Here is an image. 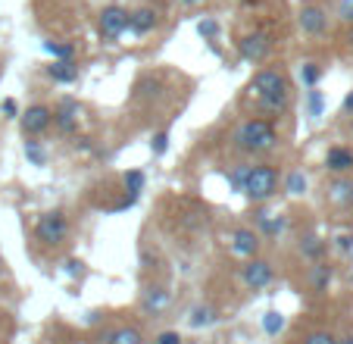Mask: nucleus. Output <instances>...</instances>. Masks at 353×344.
Returning a JSON list of instances; mask_svg holds the SVG:
<instances>
[{
  "label": "nucleus",
  "instance_id": "nucleus-1",
  "mask_svg": "<svg viewBox=\"0 0 353 344\" xmlns=\"http://www.w3.org/2000/svg\"><path fill=\"white\" fill-rule=\"evenodd\" d=\"M279 144V128L272 126V120H247L234 132V147L244 153H269Z\"/></svg>",
  "mask_w": 353,
  "mask_h": 344
},
{
  "label": "nucleus",
  "instance_id": "nucleus-2",
  "mask_svg": "<svg viewBox=\"0 0 353 344\" xmlns=\"http://www.w3.org/2000/svg\"><path fill=\"white\" fill-rule=\"evenodd\" d=\"M279 169L269 163H260V166H250V172H247L244 179V188H241V194H244L250 204H266L269 198H275V191H279Z\"/></svg>",
  "mask_w": 353,
  "mask_h": 344
},
{
  "label": "nucleus",
  "instance_id": "nucleus-3",
  "mask_svg": "<svg viewBox=\"0 0 353 344\" xmlns=\"http://www.w3.org/2000/svg\"><path fill=\"white\" fill-rule=\"evenodd\" d=\"M34 238H38L44 247H60L63 241L69 238L66 213L50 210V213H44V216H38V222H34Z\"/></svg>",
  "mask_w": 353,
  "mask_h": 344
},
{
  "label": "nucleus",
  "instance_id": "nucleus-4",
  "mask_svg": "<svg viewBox=\"0 0 353 344\" xmlns=\"http://www.w3.org/2000/svg\"><path fill=\"white\" fill-rule=\"evenodd\" d=\"M247 94L254 100H263V97H269V94H291V82H288V75L281 73V69L269 66V69H260V73L250 79Z\"/></svg>",
  "mask_w": 353,
  "mask_h": 344
},
{
  "label": "nucleus",
  "instance_id": "nucleus-5",
  "mask_svg": "<svg viewBox=\"0 0 353 344\" xmlns=\"http://www.w3.org/2000/svg\"><path fill=\"white\" fill-rule=\"evenodd\" d=\"M97 32L103 41H119L122 35L128 32V10L125 7H116V3H110V7L100 10L97 16Z\"/></svg>",
  "mask_w": 353,
  "mask_h": 344
},
{
  "label": "nucleus",
  "instance_id": "nucleus-6",
  "mask_svg": "<svg viewBox=\"0 0 353 344\" xmlns=\"http://www.w3.org/2000/svg\"><path fill=\"white\" fill-rule=\"evenodd\" d=\"M238 53H241V60H247V63H263L272 53V35L269 32H250V35H244V38L238 41Z\"/></svg>",
  "mask_w": 353,
  "mask_h": 344
},
{
  "label": "nucleus",
  "instance_id": "nucleus-7",
  "mask_svg": "<svg viewBox=\"0 0 353 344\" xmlns=\"http://www.w3.org/2000/svg\"><path fill=\"white\" fill-rule=\"evenodd\" d=\"M19 122H22L26 138H38V135H44L47 128L54 126V110H50V106H44V104L28 106V113H22Z\"/></svg>",
  "mask_w": 353,
  "mask_h": 344
},
{
  "label": "nucleus",
  "instance_id": "nucleus-8",
  "mask_svg": "<svg viewBox=\"0 0 353 344\" xmlns=\"http://www.w3.org/2000/svg\"><path fill=\"white\" fill-rule=\"evenodd\" d=\"M79 120H81L79 100L63 97L60 104H57V110H54V128L60 135H75V132H79Z\"/></svg>",
  "mask_w": 353,
  "mask_h": 344
},
{
  "label": "nucleus",
  "instance_id": "nucleus-9",
  "mask_svg": "<svg viewBox=\"0 0 353 344\" xmlns=\"http://www.w3.org/2000/svg\"><path fill=\"white\" fill-rule=\"evenodd\" d=\"M225 241H228V251H232L234 257L254 260L256 254H260V235H256L254 229H234Z\"/></svg>",
  "mask_w": 353,
  "mask_h": 344
},
{
  "label": "nucleus",
  "instance_id": "nucleus-10",
  "mask_svg": "<svg viewBox=\"0 0 353 344\" xmlns=\"http://www.w3.org/2000/svg\"><path fill=\"white\" fill-rule=\"evenodd\" d=\"M272 278H275V269H272V263H269V260H260V257L247 260L244 285L250 288V292H263L266 285H272Z\"/></svg>",
  "mask_w": 353,
  "mask_h": 344
},
{
  "label": "nucleus",
  "instance_id": "nucleus-11",
  "mask_svg": "<svg viewBox=\"0 0 353 344\" xmlns=\"http://www.w3.org/2000/svg\"><path fill=\"white\" fill-rule=\"evenodd\" d=\"M300 28H303V35H313V38L325 35V28H328L325 10L316 7V3H307V7L300 10Z\"/></svg>",
  "mask_w": 353,
  "mask_h": 344
},
{
  "label": "nucleus",
  "instance_id": "nucleus-12",
  "mask_svg": "<svg viewBox=\"0 0 353 344\" xmlns=\"http://www.w3.org/2000/svg\"><path fill=\"white\" fill-rule=\"evenodd\" d=\"M256 229H260L266 238H279L281 232L288 229V216H281V213H266V210H256Z\"/></svg>",
  "mask_w": 353,
  "mask_h": 344
},
{
  "label": "nucleus",
  "instance_id": "nucleus-13",
  "mask_svg": "<svg viewBox=\"0 0 353 344\" xmlns=\"http://www.w3.org/2000/svg\"><path fill=\"white\" fill-rule=\"evenodd\" d=\"M157 13L150 7H141V10H132L128 13V32H134V35H150L157 28Z\"/></svg>",
  "mask_w": 353,
  "mask_h": 344
},
{
  "label": "nucleus",
  "instance_id": "nucleus-14",
  "mask_svg": "<svg viewBox=\"0 0 353 344\" xmlns=\"http://www.w3.org/2000/svg\"><path fill=\"white\" fill-rule=\"evenodd\" d=\"M332 276H334V269H332V263H325V260H319V263H313L310 266V288H313V294H325L328 292V285H332Z\"/></svg>",
  "mask_w": 353,
  "mask_h": 344
},
{
  "label": "nucleus",
  "instance_id": "nucleus-15",
  "mask_svg": "<svg viewBox=\"0 0 353 344\" xmlns=\"http://www.w3.org/2000/svg\"><path fill=\"white\" fill-rule=\"evenodd\" d=\"M325 166H328L332 172H350V169H353V151H350V147H341V144L328 147Z\"/></svg>",
  "mask_w": 353,
  "mask_h": 344
},
{
  "label": "nucleus",
  "instance_id": "nucleus-16",
  "mask_svg": "<svg viewBox=\"0 0 353 344\" xmlns=\"http://www.w3.org/2000/svg\"><path fill=\"white\" fill-rule=\"evenodd\" d=\"M47 75H50L57 85H72V82L79 79V66H75V60H54L47 66Z\"/></svg>",
  "mask_w": 353,
  "mask_h": 344
},
{
  "label": "nucleus",
  "instance_id": "nucleus-17",
  "mask_svg": "<svg viewBox=\"0 0 353 344\" xmlns=\"http://www.w3.org/2000/svg\"><path fill=\"white\" fill-rule=\"evenodd\" d=\"M141 307H144V313H163L169 307V292L166 288H160V285H157V288H147L144 292V298H141Z\"/></svg>",
  "mask_w": 353,
  "mask_h": 344
},
{
  "label": "nucleus",
  "instance_id": "nucleus-18",
  "mask_svg": "<svg viewBox=\"0 0 353 344\" xmlns=\"http://www.w3.org/2000/svg\"><path fill=\"white\" fill-rule=\"evenodd\" d=\"M103 344H144V335L134 325H119L103 335Z\"/></svg>",
  "mask_w": 353,
  "mask_h": 344
},
{
  "label": "nucleus",
  "instance_id": "nucleus-19",
  "mask_svg": "<svg viewBox=\"0 0 353 344\" xmlns=\"http://www.w3.org/2000/svg\"><path fill=\"white\" fill-rule=\"evenodd\" d=\"M256 106H260L266 116H285V113L291 110V94H269V97L256 100Z\"/></svg>",
  "mask_w": 353,
  "mask_h": 344
},
{
  "label": "nucleus",
  "instance_id": "nucleus-20",
  "mask_svg": "<svg viewBox=\"0 0 353 344\" xmlns=\"http://www.w3.org/2000/svg\"><path fill=\"white\" fill-rule=\"evenodd\" d=\"M300 254L307 260H313V263H319V260L325 257V241H322L319 235H303V238H300Z\"/></svg>",
  "mask_w": 353,
  "mask_h": 344
},
{
  "label": "nucleus",
  "instance_id": "nucleus-21",
  "mask_svg": "<svg viewBox=\"0 0 353 344\" xmlns=\"http://www.w3.org/2000/svg\"><path fill=\"white\" fill-rule=\"evenodd\" d=\"M328 198H332V204H338V207L353 204V185L350 182H344V179L332 182V185H328Z\"/></svg>",
  "mask_w": 353,
  "mask_h": 344
},
{
  "label": "nucleus",
  "instance_id": "nucleus-22",
  "mask_svg": "<svg viewBox=\"0 0 353 344\" xmlns=\"http://www.w3.org/2000/svg\"><path fill=\"white\" fill-rule=\"evenodd\" d=\"M44 50L54 60H75V44H69V41H44Z\"/></svg>",
  "mask_w": 353,
  "mask_h": 344
},
{
  "label": "nucleus",
  "instance_id": "nucleus-23",
  "mask_svg": "<svg viewBox=\"0 0 353 344\" xmlns=\"http://www.w3.org/2000/svg\"><path fill=\"white\" fill-rule=\"evenodd\" d=\"M188 323H191V329H207V325L216 323V310L213 307H194Z\"/></svg>",
  "mask_w": 353,
  "mask_h": 344
},
{
  "label": "nucleus",
  "instance_id": "nucleus-24",
  "mask_svg": "<svg viewBox=\"0 0 353 344\" xmlns=\"http://www.w3.org/2000/svg\"><path fill=\"white\" fill-rule=\"evenodd\" d=\"M144 172L141 169H128L125 179H122V185H125V194L128 198H141V191H144Z\"/></svg>",
  "mask_w": 353,
  "mask_h": 344
},
{
  "label": "nucleus",
  "instance_id": "nucleus-25",
  "mask_svg": "<svg viewBox=\"0 0 353 344\" xmlns=\"http://www.w3.org/2000/svg\"><path fill=\"white\" fill-rule=\"evenodd\" d=\"M160 88H163V82H160V79H154V75H147V79H141L138 85H134V97H138V100L157 97V94H160Z\"/></svg>",
  "mask_w": 353,
  "mask_h": 344
},
{
  "label": "nucleus",
  "instance_id": "nucleus-26",
  "mask_svg": "<svg viewBox=\"0 0 353 344\" xmlns=\"http://www.w3.org/2000/svg\"><path fill=\"white\" fill-rule=\"evenodd\" d=\"M322 113H325V97H322V91L310 88L307 91V116L310 120H319Z\"/></svg>",
  "mask_w": 353,
  "mask_h": 344
},
{
  "label": "nucleus",
  "instance_id": "nucleus-27",
  "mask_svg": "<svg viewBox=\"0 0 353 344\" xmlns=\"http://www.w3.org/2000/svg\"><path fill=\"white\" fill-rule=\"evenodd\" d=\"M281 329H285V316H281V313H275V310L263 313V332H266V335L275 338Z\"/></svg>",
  "mask_w": 353,
  "mask_h": 344
},
{
  "label": "nucleus",
  "instance_id": "nucleus-28",
  "mask_svg": "<svg viewBox=\"0 0 353 344\" xmlns=\"http://www.w3.org/2000/svg\"><path fill=\"white\" fill-rule=\"evenodd\" d=\"M319 79H322V66L319 63H303V69H300V82L307 88H316L319 85Z\"/></svg>",
  "mask_w": 353,
  "mask_h": 344
},
{
  "label": "nucleus",
  "instance_id": "nucleus-29",
  "mask_svg": "<svg viewBox=\"0 0 353 344\" xmlns=\"http://www.w3.org/2000/svg\"><path fill=\"white\" fill-rule=\"evenodd\" d=\"M26 157H28V163H32V166H47V153H44V147H41L38 141H32V138L26 141Z\"/></svg>",
  "mask_w": 353,
  "mask_h": 344
},
{
  "label": "nucleus",
  "instance_id": "nucleus-30",
  "mask_svg": "<svg viewBox=\"0 0 353 344\" xmlns=\"http://www.w3.org/2000/svg\"><path fill=\"white\" fill-rule=\"evenodd\" d=\"M197 35L203 41H216V38H219V22L210 19V16H207V19H200L197 22Z\"/></svg>",
  "mask_w": 353,
  "mask_h": 344
},
{
  "label": "nucleus",
  "instance_id": "nucleus-31",
  "mask_svg": "<svg viewBox=\"0 0 353 344\" xmlns=\"http://www.w3.org/2000/svg\"><path fill=\"white\" fill-rule=\"evenodd\" d=\"M285 188H288V194H303L307 191V175H303V172H291Z\"/></svg>",
  "mask_w": 353,
  "mask_h": 344
},
{
  "label": "nucleus",
  "instance_id": "nucleus-32",
  "mask_svg": "<svg viewBox=\"0 0 353 344\" xmlns=\"http://www.w3.org/2000/svg\"><path fill=\"white\" fill-rule=\"evenodd\" d=\"M247 172H250V166H234V169L228 172V185H232L234 191H241V188H244Z\"/></svg>",
  "mask_w": 353,
  "mask_h": 344
},
{
  "label": "nucleus",
  "instance_id": "nucleus-33",
  "mask_svg": "<svg viewBox=\"0 0 353 344\" xmlns=\"http://www.w3.org/2000/svg\"><path fill=\"white\" fill-rule=\"evenodd\" d=\"M150 151H154V157H163V153L169 151V132H166V128L154 135V141H150Z\"/></svg>",
  "mask_w": 353,
  "mask_h": 344
},
{
  "label": "nucleus",
  "instance_id": "nucleus-34",
  "mask_svg": "<svg viewBox=\"0 0 353 344\" xmlns=\"http://www.w3.org/2000/svg\"><path fill=\"white\" fill-rule=\"evenodd\" d=\"M303 344H338V338H334L332 332H310V335L303 338Z\"/></svg>",
  "mask_w": 353,
  "mask_h": 344
},
{
  "label": "nucleus",
  "instance_id": "nucleus-35",
  "mask_svg": "<svg viewBox=\"0 0 353 344\" xmlns=\"http://www.w3.org/2000/svg\"><path fill=\"white\" fill-rule=\"evenodd\" d=\"M0 113H3V120H19V104L13 97H7L0 104Z\"/></svg>",
  "mask_w": 353,
  "mask_h": 344
},
{
  "label": "nucleus",
  "instance_id": "nucleus-36",
  "mask_svg": "<svg viewBox=\"0 0 353 344\" xmlns=\"http://www.w3.org/2000/svg\"><path fill=\"white\" fill-rule=\"evenodd\" d=\"M338 16L353 26V0H338Z\"/></svg>",
  "mask_w": 353,
  "mask_h": 344
},
{
  "label": "nucleus",
  "instance_id": "nucleus-37",
  "mask_svg": "<svg viewBox=\"0 0 353 344\" xmlns=\"http://www.w3.org/2000/svg\"><path fill=\"white\" fill-rule=\"evenodd\" d=\"M154 344H185V341H181L179 332H160V335L154 338Z\"/></svg>",
  "mask_w": 353,
  "mask_h": 344
},
{
  "label": "nucleus",
  "instance_id": "nucleus-38",
  "mask_svg": "<svg viewBox=\"0 0 353 344\" xmlns=\"http://www.w3.org/2000/svg\"><path fill=\"white\" fill-rule=\"evenodd\" d=\"M66 276H81V263H79V260H66Z\"/></svg>",
  "mask_w": 353,
  "mask_h": 344
},
{
  "label": "nucleus",
  "instance_id": "nucleus-39",
  "mask_svg": "<svg viewBox=\"0 0 353 344\" xmlns=\"http://www.w3.org/2000/svg\"><path fill=\"white\" fill-rule=\"evenodd\" d=\"M338 247H341V251H353V235H341Z\"/></svg>",
  "mask_w": 353,
  "mask_h": 344
},
{
  "label": "nucleus",
  "instance_id": "nucleus-40",
  "mask_svg": "<svg viewBox=\"0 0 353 344\" xmlns=\"http://www.w3.org/2000/svg\"><path fill=\"white\" fill-rule=\"evenodd\" d=\"M75 147H79V151H81V153H91V151H94L91 138H79V141H75Z\"/></svg>",
  "mask_w": 353,
  "mask_h": 344
},
{
  "label": "nucleus",
  "instance_id": "nucleus-41",
  "mask_svg": "<svg viewBox=\"0 0 353 344\" xmlns=\"http://www.w3.org/2000/svg\"><path fill=\"white\" fill-rule=\"evenodd\" d=\"M344 113H347V116H353V91L344 97Z\"/></svg>",
  "mask_w": 353,
  "mask_h": 344
},
{
  "label": "nucleus",
  "instance_id": "nucleus-42",
  "mask_svg": "<svg viewBox=\"0 0 353 344\" xmlns=\"http://www.w3.org/2000/svg\"><path fill=\"white\" fill-rule=\"evenodd\" d=\"M181 7H200V3H203V0H179Z\"/></svg>",
  "mask_w": 353,
  "mask_h": 344
},
{
  "label": "nucleus",
  "instance_id": "nucleus-43",
  "mask_svg": "<svg viewBox=\"0 0 353 344\" xmlns=\"http://www.w3.org/2000/svg\"><path fill=\"white\" fill-rule=\"evenodd\" d=\"M338 344H353V335H350V338H344V341H338Z\"/></svg>",
  "mask_w": 353,
  "mask_h": 344
},
{
  "label": "nucleus",
  "instance_id": "nucleus-44",
  "mask_svg": "<svg viewBox=\"0 0 353 344\" xmlns=\"http://www.w3.org/2000/svg\"><path fill=\"white\" fill-rule=\"evenodd\" d=\"M347 41H350V44H353V28H350V32H347Z\"/></svg>",
  "mask_w": 353,
  "mask_h": 344
},
{
  "label": "nucleus",
  "instance_id": "nucleus-45",
  "mask_svg": "<svg viewBox=\"0 0 353 344\" xmlns=\"http://www.w3.org/2000/svg\"><path fill=\"white\" fill-rule=\"evenodd\" d=\"M238 3H256V0H238Z\"/></svg>",
  "mask_w": 353,
  "mask_h": 344
}]
</instances>
